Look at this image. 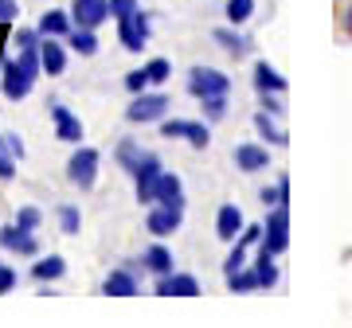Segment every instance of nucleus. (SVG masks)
Listing matches in <instances>:
<instances>
[{
  "mask_svg": "<svg viewBox=\"0 0 352 328\" xmlns=\"http://www.w3.org/2000/svg\"><path fill=\"white\" fill-rule=\"evenodd\" d=\"M344 32L352 36V4H349V12H344Z\"/></svg>",
  "mask_w": 352,
  "mask_h": 328,
  "instance_id": "42",
  "label": "nucleus"
},
{
  "mask_svg": "<svg viewBox=\"0 0 352 328\" xmlns=\"http://www.w3.org/2000/svg\"><path fill=\"white\" fill-rule=\"evenodd\" d=\"M145 75H149V82H164V78L173 75V67H168V59H153V63L145 67Z\"/></svg>",
  "mask_w": 352,
  "mask_h": 328,
  "instance_id": "31",
  "label": "nucleus"
},
{
  "mask_svg": "<svg viewBox=\"0 0 352 328\" xmlns=\"http://www.w3.org/2000/svg\"><path fill=\"white\" fill-rule=\"evenodd\" d=\"M157 293L161 297H196L200 293V281L192 278V274H164L157 281Z\"/></svg>",
  "mask_w": 352,
  "mask_h": 328,
  "instance_id": "10",
  "label": "nucleus"
},
{
  "mask_svg": "<svg viewBox=\"0 0 352 328\" xmlns=\"http://www.w3.org/2000/svg\"><path fill=\"white\" fill-rule=\"evenodd\" d=\"M126 86L133 90V94H141V90L149 86V75H145V67H141V71H129V75H126Z\"/></svg>",
  "mask_w": 352,
  "mask_h": 328,
  "instance_id": "35",
  "label": "nucleus"
},
{
  "mask_svg": "<svg viewBox=\"0 0 352 328\" xmlns=\"http://www.w3.org/2000/svg\"><path fill=\"white\" fill-rule=\"evenodd\" d=\"M180 227V207H153L149 211V231L157 235V239H164V235H173V231Z\"/></svg>",
  "mask_w": 352,
  "mask_h": 328,
  "instance_id": "14",
  "label": "nucleus"
},
{
  "mask_svg": "<svg viewBox=\"0 0 352 328\" xmlns=\"http://www.w3.org/2000/svg\"><path fill=\"white\" fill-rule=\"evenodd\" d=\"M188 90L196 98H215V94H227L231 90V78L212 71V67H192L188 71Z\"/></svg>",
  "mask_w": 352,
  "mask_h": 328,
  "instance_id": "1",
  "label": "nucleus"
},
{
  "mask_svg": "<svg viewBox=\"0 0 352 328\" xmlns=\"http://www.w3.org/2000/svg\"><path fill=\"white\" fill-rule=\"evenodd\" d=\"M71 47H75L78 55H94V51H98L94 27H78V32H71Z\"/></svg>",
  "mask_w": 352,
  "mask_h": 328,
  "instance_id": "25",
  "label": "nucleus"
},
{
  "mask_svg": "<svg viewBox=\"0 0 352 328\" xmlns=\"http://www.w3.org/2000/svg\"><path fill=\"white\" fill-rule=\"evenodd\" d=\"M51 121H55V137L59 141H71V145H78V137H82V121H78L67 106H59V102H51Z\"/></svg>",
  "mask_w": 352,
  "mask_h": 328,
  "instance_id": "7",
  "label": "nucleus"
},
{
  "mask_svg": "<svg viewBox=\"0 0 352 328\" xmlns=\"http://www.w3.org/2000/svg\"><path fill=\"white\" fill-rule=\"evenodd\" d=\"M0 270H4V266H0Z\"/></svg>",
  "mask_w": 352,
  "mask_h": 328,
  "instance_id": "43",
  "label": "nucleus"
},
{
  "mask_svg": "<svg viewBox=\"0 0 352 328\" xmlns=\"http://www.w3.org/2000/svg\"><path fill=\"white\" fill-rule=\"evenodd\" d=\"M164 110H168V98H164V94H145V90H141L138 98L129 102L126 117L129 121H157V117H164Z\"/></svg>",
  "mask_w": 352,
  "mask_h": 328,
  "instance_id": "5",
  "label": "nucleus"
},
{
  "mask_svg": "<svg viewBox=\"0 0 352 328\" xmlns=\"http://www.w3.org/2000/svg\"><path fill=\"white\" fill-rule=\"evenodd\" d=\"M67 176H71V184H78V188H90V184L98 180V152L78 149L75 156L67 161Z\"/></svg>",
  "mask_w": 352,
  "mask_h": 328,
  "instance_id": "4",
  "label": "nucleus"
},
{
  "mask_svg": "<svg viewBox=\"0 0 352 328\" xmlns=\"http://www.w3.org/2000/svg\"><path fill=\"white\" fill-rule=\"evenodd\" d=\"M71 16L78 20V27H98L110 16V0H75Z\"/></svg>",
  "mask_w": 352,
  "mask_h": 328,
  "instance_id": "8",
  "label": "nucleus"
},
{
  "mask_svg": "<svg viewBox=\"0 0 352 328\" xmlns=\"http://www.w3.org/2000/svg\"><path fill=\"white\" fill-rule=\"evenodd\" d=\"M102 293H110V297H133V293H138V278H133L129 270H110Z\"/></svg>",
  "mask_w": 352,
  "mask_h": 328,
  "instance_id": "18",
  "label": "nucleus"
},
{
  "mask_svg": "<svg viewBox=\"0 0 352 328\" xmlns=\"http://www.w3.org/2000/svg\"><path fill=\"white\" fill-rule=\"evenodd\" d=\"M215 39H219L231 55H243V51H247V39H243L239 32H231V27H219V32H215Z\"/></svg>",
  "mask_w": 352,
  "mask_h": 328,
  "instance_id": "28",
  "label": "nucleus"
},
{
  "mask_svg": "<svg viewBox=\"0 0 352 328\" xmlns=\"http://www.w3.org/2000/svg\"><path fill=\"white\" fill-rule=\"evenodd\" d=\"M4 145H8V152H16V156L24 152V145H20V141H16V137H4Z\"/></svg>",
  "mask_w": 352,
  "mask_h": 328,
  "instance_id": "41",
  "label": "nucleus"
},
{
  "mask_svg": "<svg viewBox=\"0 0 352 328\" xmlns=\"http://www.w3.org/2000/svg\"><path fill=\"white\" fill-rule=\"evenodd\" d=\"M59 223H63L67 235H78V223H82V215H78V207H63L59 211Z\"/></svg>",
  "mask_w": 352,
  "mask_h": 328,
  "instance_id": "32",
  "label": "nucleus"
},
{
  "mask_svg": "<svg viewBox=\"0 0 352 328\" xmlns=\"http://www.w3.org/2000/svg\"><path fill=\"white\" fill-rule=\"evenodd\" d=\"M16 223H20V227H28V231H36L39 227V211H36V207H24V211L16 215Z\"/></svg>",
  "mask_w": 352,
  "mask_h": 328,
  "instance_id": "36",
  "label": "nucleus"
},
{
  "mask_svg": "<svg viewBox=\"0 0 352 328\" xmlns=\"http://www.w3.org/2000/svg\"><path fill=\"white\" fill-rule=\"evenodd\" d=\"M39 36H71V20H67V12H43V20H39Z\"/></svg>",
  "mask_w": 352,
  "mask_h": 328,
  "instance_id": "21",
  "label": "nucleus"
},
{
  "mask_svg": "<svg viewBox=\"0 0 352 328\" xmlns=\"http://www.w3.org/2000/svg\"><path fill=\"white\" fill-rule=\"evenodd\" d=\"M118 36H122V47L126 51H141L145 43H149V16L138 8L133 16L118 20Z\"/></svg>",
  "mask_w": 352,
  "mask_h": 328,
  "instance_id": "2",
  "label": "nucleus"
},
{
  "mask_svg": "<svg viewBox=\"0 0 352 328\" xmlns=\"http://www.w3.org/2000/svg\"><path fill=\"white\" fill-rule=\"evenodd\" d=\"M251 12H254V0H227V20H231V24L251 20Z\"/></svg>",
  "mask_w": 352,
  "mask_h": 328,
  "instance_id": "27",
  "label": "nucleus"
},
{
  "mask_svg": "<svg viewBox=\"0 0 352 328\" xmlns=\"http://www.w3.org/2000/svg\"><path fill=\"white\" fill-rule=\"evenodd\" d=\"M16 16H20V8H16V0H0V24H12Z\"/></svg>",
  "mask_w": 352,
  "mask_h": 328,
  "instance_id": "37",
  "label": "nucleus"
},
{
  "mask_svg": "<svg viewBox=\"0 0 352 328\" xmlns=\"http://www.w3.org/2000/svg\"><path fill=\"white\" fill-rule=\"evenodd\" d=\"M118 161L133 172V168H138V161H141V149L133 145V141H122V145H118Z\"/></svg>",
  "mask_w": 352,
  "mask_h": 328,
  "instance_id": "29",
  "label": "nucleus"
},
{
  "mask_svg": "<svg viewBox=\"0 0 352 328\" xmlns=\"http://www.w3.org/2000/svg\"><path fill=\"white\" fill-rule=\"evenodd\" d=\"M164 137H188L196 149H204L208 145V126H200V121H180V117H173V121H164L161 126Z\"/></svg>",
  "mask_w": 352,
  "mask_h": 328,
  "instance_id": "11",
  "label": "nucleus"
},
{
  "mask_svg": "<svg viewBox=\"0 0 352 328\" xmlns=\"http://www.w3.org/2000/svg\"><path fill=\"white\" fill-rule=\"evenodd\" d=\"M32 82H36V75H28L16 59H8V63H4V94H8L12 102L24 98L28 90H32Z\"/></svg>",
  "mask_w": 352,
  "mask_h": 328,
  "instance_id": "9",
  "label": "nucleus"
},
{
  "mask_svg": "<svg viewBox=\"0 0 352 328\" xmlns=\"http://www.w3.org/2000/svg\"><path fill=\"white\" fill-rule=\"evenodd\" d=\"M16 176V164L8 156V145H4V133H0V180H12Z\"/></svg>",
  "mask_w": 352,
  "mask_h": 328,
  "instance_id": "33",
  "label": "nucleus"
},
{
  "mask_svg": "<svg viewBox=\"0 0 352 328\" xmlns=\"http://www.w3.org/2000/svg\"><path fill=\"white\" fill-rule=\"evenodd\" d=\"M63 258H55V254H51V258H43V262H36V270H32V274H36L39 281H55V278H63Z\"/></svg>",
  "mask_w": 352,
  "mask_h": 328,
  "instance_id": "23",
  "label": "nucleus"
},
{
  "mask_svg": "<svg viewBox=\"0 0 352 328\" xmlns=\"http://www.w3.org/2000/svg\"><path fill=\"white\" fill-rule=\"evenodd\" d=\"M227 285H231V293L258 290V274L254 270H235V274H227Z\"/></svg>",
  "mask_w": 352,
  "mask_h": 328,
  "instance_id": "24",
  "label": "nucleus"
},
{
  "mask_svg": "<svg viewBox=\"0 0 352 328\" xmlns=\"http://www.w3.org/2000/svg\"><path fill=\"white\" fill-rule=\"evenodd\" d=\"M16 285V270H8V266H4V270H0V293H8Z\"/></svg>",
  "mask_w": 352,
  "mask_h": 328,
  "instance_id": "38",
  "label": "nucleus"
},
{
  "mask_svg": "<svg viewBox=\"0 0 352 328\" xmlns=\"http://www.w3.org/2000/svg\"><path fill=\"white\" fill-rule=\"evenodd\" d=\"M133 176H138V200L153 203V191H157V180H161V161L157 156H141Z\"/></svg>",
  "mask_w": 352,
  "mask_h": 328,
  "instance_id": "6",
  "label": "nucleus"
},
{
  "mask_svg": "<svg viewBox=\"0 0 352 328\" xmlns=\"http://www.w3.org/2000/svg\"><path fill=\"white\" fill-rule=\"evenodd\" d=\"M263 246L270 254H282L289 246V219H286V203H278V211L266 219L263 227Z\"/></svg>",
  "mask_w": 352,
  "mask_h": 328,
  "instance_id": "3",
  "label": "nucleus"
},
{
  "mask_svg": "<svg viewBox=\"0 0 352 328\" xmlns=\"http://www.w3.org/2000/svg\"><path fill=\"white\" fill-rule=\"evenodd\" d=\"M263 110L266 114H282V102H278L274 94H263Z\"/></svg>",
  "mask_w": 352,
  "mask_h": 328,
  "instance_id": "40",
  "label": "nucleus"
},
{
  "mask_svg": "<svg viewBox=\"0 0 352 328\" xmlns=\"http://www.w3.org/2000/svg\"><path fill=\"white\" fill-rule=\"evenodd\" d=\"M215 235L223 242H235V235H243V215L235 203H227V207H219V215H215Z\"/></svg>",
  "mask_w": 352,
  "mask_h": 328,
  "instance_id": "13",
  "label": "nucleus"
},
{
  "mask_svg": "<svg viewBox=\"0 0 352 328\" xmlns=\"http://www.w3.org/2000/svg\"><path fill=\"white\" fill-rule=\"evenodd\" d=\"M145 266H149L157 278H164V274H173V254L164 250V246H149L145 250Z\"/></svg>",
  "mask_w": 352,
  "mask_h": 328,
  "instance_id": "22",
  "label": "nucleus"
},
{
  "mask_svg": "<svg viewBox=\"0 0 352 328\" xmlns=\"http://www.w3.org/2000/svg\"><path fill=\"white\" fill-rule=\"evenodd\" d=\"M254 126H258V133H263L266 141H270V145H286V133H282V129L274 126V121H270V117H266V110L258 117H254Z\"/></svg>",
  "mask_w": 352,
  "mask_h": 328,
  "instance_id": "26",
  "label": "nucleus"
},
{
  "mask_svg": "<svg viewBox=\"0 0 352 328\" xmlns=\"http://www.w3.org/2000/svg\"><path fill=\"white\" fill-rule=\"evenodd\" d=\"M138 12V0H110V16L113 20H126V16Z\"/></svg>",
  "mask_w": 352,
  "mask_h": 328,
  "instance_id": "34",
  "label": "nucleus"
},
{
  "mask_svg": "<svg viewBox=\"0 0 352 328\" xmlns=\"http://www.w3.org/2000/svg\"><path fill=\"white\" fill-rule=\"evenodd\" d=\"M36 43H39L36 32H28V27L24 32H16V47H36Z\"/></svg>",
  "mask_w": 352,
  "mask_h": 328,
  "instance_id": "39",
  "label": "nucleus"
},
{
  "mask_svg": "<svg viewBox=\"0 0 352 328\" xmlns=\"http://www.w3.org/2000/svg\"><path fill=\"white\" fill-rule=\"evenodd\" d=\"M39 63H43L47 75H63L67 55H63V47L55 43V36H43V43H39Z\"/></svg>",
  "mask_w": 352,
  "mask_h": 328,
  "instance_id": "16",
  "label": "nucleus"
},
{
  "mask_svg": "<svg viewBox=\"0 0 352 328\" xmlns=\"http://www.w3.org/2000/svg\"><path fill=\"white\" fill-rule=\"evenodd\" d=\"M274 258H278V254H270L266 246H258V262H254V274H258V285H266V290H270V285L278 281V266H274Z\"/></svg>",
  "mask_w": 352,
  "mask_h": 328,
  "instance_id": "20",
  "label": "nucleus"
},
{
  "mask_svg": "<svg viewBox=\"0 0 352 328\" xmlns=\"http://www.w3.org/2000/svg\"><path fill=\"white\" fill-rule=\"evenodd\" d=\"M235 164H239L243 172H258V168L270 164V156H266L263 145H239V149H235Z\"/></svg>",
  "mask_w": 352,
  "mask_h": 328,
  "instance_id": "19",
  "label": "nucleus"
},
{
  "mask_svg": "<svg viewBox=\"0 0 352 328\" xmlns=\"http://www.w3.org/2000/svg\"><path fill=\"white\" fill-rule=\"evenodd\" d=\"M0 242H4L8 250H16V254H36V250H39L36 239H32V231L20 227V223H12V227L0 231Z\"/></svg>",
  "mask_w": 352,
  "mask_h": 328,
  "instance_id": "15",
  "label": "nucleus"
},
{
  "mask_svg": "<svg viewBox=\"0 0 352 328\" xmlns=\"http://www.w3.org/2000/svg\"><path fill=\"white\" fill-rule=\"evenodd\" d=\"M204 114L212 117V121H219V117L227 114V94H215V98H204Z\"/></svg>",
  "mask_w": 352,
  "mask_h": 328,
  "instance_id": "30",
  "label": "nucleus"
},
{
  "mask_svg": "<svg viewBox=\"0 0 352 328\" xmlns=\"http://www.w3.org/2000/svg\"><path fill=\"white\" fill-rule=\"evenodd\" d=\"M153 203H164V207H184V188L173 172H161L157 180V191H153Z\"/></svg>",
  "mask_w": 352,
  "mask_h": 328,
  "instance_id": "12",
  "label": "nucleus"
},
{
  "mask_svg": "<svg viewBox=\"0 0 352 328\" xmlns=\"http://www.w3.org/2000/svg\"><path fill=\"white\" fill-rule=\"evenodd\" d=\"M254 86H258V94H286V78L270 63H258L254 67Z\"/></svg>",
  "mask_w": 352,
  "mask_h": 328,
  "instance_id": "17",
  "label": "nucleus"
}]
</instances>
